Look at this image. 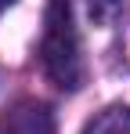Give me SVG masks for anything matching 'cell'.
<instances>
[{
    "instance_id": "2",
    "label": "cell",
    "mask_w": 130,
    "mask_h": 134,
    "mask_svg": "<svg viewBox=\"0 0 130 134\" xmlns=\"http://www.w3.org/2000/svg\"><path fill=\"white\" fill-rule=\"evenodd\" d=\"M0 134H54V120L43 102H18L0 116Z\"/></svg>"
},
{
    "instance_id": "3",
    "label": "cell",
    "mask_w": 130,
    "mask_h": 134,
    "mask_svg": "<svg viewBox=\"0 0 130 134\" xmlns=\"http://www.w3.org/2000/svg\"><path fill=\"white\" fill-rule=\"evenodd\" d=\"M83 134H130V109L127 105H112V109L98 112Z\"/></svg>"
},
{
    "instance_id": "4",
    "label": "cell",
    "mask_w": 130,
    "mask_h": 134,
    "mask_svg": "<svg viewBox=\"0 0 130 134\" xmlns=\"http://www.w3.org/2000/svg\"><path fill=\"white\" fill-rule=\"evenodd\" d=\"M127 7H130V0H87L90 18H94V22H101V25L116 22V18L127 11Z\"/></svg>"
},
{
    "instance_id": "1",
    "label": "cell",
    "mask_w": 130,
    "mask_h": 134,
    "mask_svg": "<svg viewBox=\"0 0 130 134\" xmlns=\"http://www.w3.org/2000/svg\"><path fill=\"white\" fill-rule=\"evenodd\" d=\"M40 62H43V72L51 76V83H58L62 91L83 87V54H80V33L72 22L69 0H47Z\"/></svg>"
},
{
    "instance_id": "5",
    "label": "cell",
    "mask_w": 130,
    "mask_h": 134,
    "mask_svg": "<svg viewBox=\"0 0 130 134\" xmlns=\"http://www.w3.org/2000/svg\"><path fill=\"white\" fill-rule=\"evenodd\" d=\"M11 4H15V0H0V11H4V7H11Z\"/></svg>"
}]
</instances>
